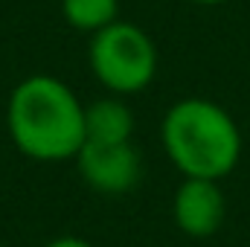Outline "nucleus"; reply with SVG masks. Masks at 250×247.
<instances>
[{"mask_svg": "<svg viewBox=\"0 0 250 247\" xmlns=\"http://www.w3.org/2000/svg\"><path fill=\"white\" fill-rule=\"evenodd\" d=\"M6 128L21 154L32 160H76L84 145V105L62 79L29 76L9 96Z\"/></svg>", "mask_w": 250, "mask_h": 247, "instance_id": "1", "label": "nucleus"}, {"mask_svg": "<svg viewBox=\"0 0 250 247\" xmlns=\"http://www.w3.org/2000/svg\"><path fill=\"white\" fill-rule=\"evenodd\" d=\"M163 148L184 178L221 181L242 157L236 120L209 99H181L163 117Z\"/></svg>", "mask_w": 250, "mask_h": 247, "instance_id": "2", "label": "nucleus"}, {"mask_svg": "<svg viewBox=\"0 0 250 247\" xmlns=\"http://www.w3.org/2000/svg\"><path fill=\"white\" fill-rule=\"evenodd\" d=\"M90 70L111 93H140L157 73L154 41L134 23H111L90 38Z\"/></svg>", "mask_w": 250, "mask_h": 247, "instance_id": "3", "label": "nucleus"}, {"mask_svg": "<svg viewBox=\"0 0 250 247\" xmlns=\"http://www.w3.org/2000/svg\"><path fill=\"white\" fill-rule=\"evenodd\" d=\"M84 184L105 195L128 192L140 181V151L131 143H87L76 154Z\"/></svg>", "mask_w": 250, "mask_h": 247, "instance_id": "4", "label": "nucleus"}, {"mask_svg": "<svg viewBox=\"0 0 250 247\" xmlns=\"http://www.w3.org/2000/svg\"><path fill=\"white\" fill-rule=\"evenodd\" d=\"M172 215H175L178 230H184L192 239L215 236L224 224V215H227V201H224L218 181L187 178L175 192Z\"/></svg>", "mask_w": 250, "mask_h": 247, "instance_id": "5", "label": "nucleus"}, {"mask_svg": "<svg viewBox=\"0 0 250 247\" xmlns=\"http://www.w3.org/2000/svg\"><path fill=\"white\" fill-rule=\"evenodd\" d=\"M134 114L120 99H99L84 105V140L87 143H131Z\"/></svg>", "mask_w": 250, "mask_h": 247, "instance_id": "6", "label": "nucleus"}, {"mask_svg": "<svg viewBox=\"0 0 250 247\" xmlns=\"http://www.w3.org/2000/svg\"><path fill=\"white\" fill-rule=\"evenodd\" d=\"M120 0H62L64 21L79 32H102L105 26L117 23Z\"/></svg>", "mask_w": 250, "mask_h": 247, "instance_id": "7", "label": "nucleus"}, {"mask_svg": "<svg viewBox=\"0 0 250 247\" xmlns=\"http://www.w3.org/2000/svg\"><path fill=\"white\" fill-rule=\"evenodd\" d=\"M44 247H93V245L84 242V239H79V236H59V239L47 242Z\"/></svg>", "mask_w": 250, "mask_h": 247, "instance_id": "8", "label": "nucleus"}, {"mask_svg": "<svg viewBox=\"0 0 250 247\" xmlns=\"http://www.w3.org/2000/svg\"><path fill=\"white\" fill-rule=\"evenodd\" d=\"M189 3H201V6H215V3H224V0H189Z\"/></svg>", "mask_w": 250, "mask_h": 247, "instance_id": "9", "label": "nucleus"}, {"mask_svg": "<svg viewBox=\"0 0 250 247\" xmlns=\"http://www.w3.org/2000/svg\"><path fill=\"white\" fill-rule=\"evenodd\" d=\"M0 247H6V245H0Z\"/></svg>", "mask_w": 250, "mask_h": 247, "instance_id": "10", "label": "nucleus"}]
</instances>
